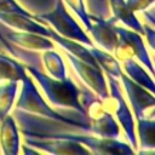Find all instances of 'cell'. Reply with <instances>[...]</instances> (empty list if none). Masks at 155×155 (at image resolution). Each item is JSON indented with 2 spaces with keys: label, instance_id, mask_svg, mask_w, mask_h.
Segmentation results:
<instances>
[{
  "label": "cell",
  "instance_id": "1",
  "mask_svg": "<svg viewBox=\"0 0 155 155\" xmlns=\"http://www.w3.org/2000/svg\"><path fill=\"white\" fill-rule=\"evenodd\" d=\"M25 69L39 84L47 101L53 107L71 108L79 111L82 116H86L85 108L80 102V90L70 78H67L64 80L54 79L34 67L33 64H27Z\"/></svg>",
  "mask_w": 155,
  "mask_h": 155
},
{
  "label": "cell",
  "instance_id": "2",
  "mask_svg": "<svg viewBox=\"0 0 155 155\" xmlns=\"http://www.w3.org/2000/svg\"><path fill=\"white\" fill-rule=\"evenodd\" d=\"M21 93L16 103V109L28 113V114H34L38 116H44L48 120H53L57 122H62L65 125L70 126H76L81 128L82 131H88L90 132V126L88 122L84 121H78L70 117H65L57 113L50 104L44 99V97L40 94L38 87L35 86L34 81L29 75H27L22 81H21Z\"/></svg>",
  "mask_w": 155,
  "mask_h": 155
},
{
  "label": "cell",
  "instance_id": "3",
  "mask_svg": "<svg viewBox=\"0 0 155 155\" xmlns=\"http://www.w3.org/2000/svg\"><path fill=\"white\" fill-rule=\"evenodd\" d=\"M35 21L45 25L50 24L56 33H58L64 38L76 40L88 47L96 46L94 42L91 40V38L87 35V33L79 25V23L68 12L67 6L62 0H56L54 7L52 11L47 13L36 15Z\"/></svg>",
  "mask_w": 155,
  "mask_h": 155
},
{
  "label": "cell",
  "instance_id": "4",
  "mask_svg": "<svg viewBox=\"0 0 155 155\" xmlns=\"http://www.w3.org/2000/svg\"><path fill=\"white\" fill-rule=\"evenodd\" d=\"M80 102L85 108L86 116L90 120V133L104 138H119V124L104 108L102 99H99L96 94L93 96L90 92H85L82 97L80 94Z\"/></svg>",
  "mask_w": 155,
  "mask_h": 155
},
{
  "label": "cell",
  "instance_id": "5",
  "mask_svg": "<svg viewBox=\"0 0 155 155\" xmlns=\"http://www.w3.org/2000/svg\"><path fill=\"white\" fill-rule=\"evenodd\" d=\"M108 90L109 94L103 101L104 108L114 116L119 126L122 127L126 138L128 140V144L137 150V134H136V126H134V119L131 109L128 108L117 79L113 76H108Z\"/></svg>",
  "mask_w": 155,
  "mask_h": 155
},
{
  "label": "cell",
  "instance_id": "6",
  "mask_svg": "<svg viewBox=\"0 0 155 155\" xmlns=\"http://www.w3.org/2000/svg\"><path fill=\"white\" fill-rule=\"evenodd\" d=\"M24 134H33V136H44V137H58V138H65L69 140H74L84 145L86 149L90 150L91 154H109V155H130L134 154L136 150L128 144L122 140H119L117 138H104L99 136L93 134H75V133H38V132H30V131H23Z\"/></svg>",
  "mask_w": 155,
  "mask_h": 155
},
{
  "label": "cell",
  "instance_id": "7",
  "mask_svg": "<svg viewBox=\"0 0 155 155\" xmlns=\"http://www.w3.org/2000/svg\"><path fill=\"white\" fill-rule=\"evenodd\" d=\"M115 30H116L117 36H119L117 45L113 52L115 54V58L119 62L124 58H127V57L137 58V61H139L149 70L150 75L153 76L154 65H153V62L149 57L147 47L144 45L142 35L131 30V29H125V28L119 27L116 24H115Z\"/></svg>",
  "mask_w": 155,
  "mask_h": 155
},
{
  "label": "cell",
  "instance_id": "8",
  "mask_svg": "<svg viewBox=\"0 0 155 155\" xmlns=\"http://www.w3.org/2000/svg\"><path fill=\"white\" fill-rule=\"evenodd\" d=\"M63 52H64V56L70 62L73 69L78 74L79 79L84 82V85L86 87H88L99 99L104 101L109 94V90H108V82L105 80V75H104L103 70L99 67L92 65V64L70 54L69 52H67L64 50H63Z\"/></svg>",
  "mask_w": 155,
  "mask_h": 155
},
{
  "label": "cell",
  "instance_id": "9",
  "mask_svg": "<svg viewBox=\"0 0 155 155\" xmlns=\"http://www.w3.org/2000/svg\"><path fill=\"white\" fill-rule=\"evenodd\" d=\"M24 143L29 147L38 149L40 153H47V154H56V155L91 154L90 150L86 149L80 143L58 137L24 134Z\"/></svg>",
  "mask_w": 155,
  "mask_h": 155
},
{
  "label": "cell",
  "instance_id": "10",
  "mask_svg": "<svg viewBox=\"0 0 155 155\" xmlns=\"http://www.w3.org/2000/svg\"><path fill=\"white\" fill-rule=\"evenodd\" d=\"M119 80H120L122 87L125 88V92L127 94V98L130 101V104H131L134 116L137 119L147 116L148 110L154 109V104H155L154 93L149 92L147 88H144L139 84L134 82L124 71L121 73Z\"/></svg>",
  "mask_w": 155,
  "mask_h": 155
},
{
  "label": "cell",
  "instance_id": "11",
  "mask_svg": "<svg viewBox=\"0 0 155 155\" xmlns=\"http://www.w3.org/2000/svg\"><path fill=\"white\" fill-rule=\"evenodd\" d=\"M0 33L8 42H13L17 46L23 47L25 50L45 51V50L56 48L54 42L47 36L35 34V33H29V31L16 30L2 23L0 25Z\"/></svg>",
  "mask_w": 155,
  "mask_h": 155
},
{
  "label": "cell",
  "instance_id": "12",
  "mask_svg": "<svg viewBox=\"0 0 155 155\" xmlns=\"http://www.w3.org/2000/svg\"><path fill=\"white\" fill-rule=\"evenodd\" d=\"M91 19V29L90 34L94 40V45H98L102 50L113 53L117 45V33L115 30V22L111 19H105L101 16L90 15Z\"/></svg>",
  "mask_w": 155,
  "mask_h": 155
},
{
  "label": "cell",
  "instance_id": "13",
  "mask_svg": "<svg viewBox=\"0 0 155 155\" xmlns=\"http://www.w3.org/2000/svg\"><path fill=\"white\" fill-rule=\"evenodd\" d=\"M0 23L13 28L16 30H22V31H29V33H35L40 34L48 38L50 30L48 25H45L38 21H35V16H27L22 13H13V12H0Z\"/></svg>",
  "mask_w": 155,
  "mask_h": 155
},
{
  "label": "cell",
  "instance_id": "14",
  "mask_svg": "<svg viewBox=\"0 0 155 155\" xmlns=\"http://www.w3.org/2000/svg\"><path fill=\"white\" fill-rule=\"evenodd\" d=\"M0 147L5 155H17L21 150L18 127L15 117L10 114L0 120Z\"/></svg>",
  "mask_w": 155,
  "mask_h": 155
},
{
  "label": "cell",
  "instance_id": "15",
  "mask_svg": "<svg viewBox=\"0 0 155 155\" xmlns=\"http://www.w3.org/2000/svg\"><path fill=\"white\" fill-rule=\"evenodd\" d=\"M48 30H50L48 38L54 44H57L59 47H62V50L69 52L70 54L80 58V59H82V61H85V62H87V63H90L92 65H97V63H96V61H94L88 46H86V45H84V44H81V42H79L76 40L64 38V36L59 35L58 33H56L52 28H48Z\"/></svg>",
  "mask_w": 155,
  "mask_h": 155
},
{
  "label": "cell",
  "instance_id": "16",
  "mask_svg": "<svg viewBox=\"0 0 155 155\" xmlns=\"http://www.w3.org/2000/svg\"><path fill=\"white\" fill-rule=\"evenodd\" d=\"M110 10H111V19L116 22H121L125 25H127L131 30L143 35V24L139 22V19L136 16V12H133L126 4L125 0H108Z\"/></svg>",
  "mask_w": 155,
  "mask_h": 155
},
{
  "label": "cell",
  "instance_id": "17",
  "mask_svg": "<svg viewBox=\"0 0 155 155\" xmlns=\"http://www.w3.org/2000/svg\"><path fill=\"white\" fill-rule=\"evenodd\" d=\"M122 71L131 78L134 82L139 84L140 86H143L144 88H147L149 92L154 93V81H153V76L149 75L147 73V70L136 61V58L133 57H127L120 61Z\"/></svg>",
  "mask_w": 155,
  "mask_h": 155
},
{
  "label": "cell",
  "instance_id": "18",
  "mask_svg": "<svg viewBox=\"0 0 155 155\" xmlns=\"http://www.w3.org/2000/svg\"><path fill=\"white\" fill-rule=\"evenodd\" d=\"M27 75L28 71L24 64L0 53V84L6 81L21 82Z\"/></svg>",
  "mask_w": 155,
  "mask_h": 155
},
{
  "label": "cell",
  "instance_id": "19",
  "mask_svg": "<svg viewBox=\"0 0 155 155\" xmlns=\"http://www.w3.org/2000/svg\"><path fill=\"white\" fill-rule=\"evenodd\" d=\"M137 132L140 154L153 151L155 148V121L154 116L137 119Z\"/></svg>",
  "mask_w": 155,
  "mask_h": 155
},
{
  "label": "cell",
  "instance_id": "20",
  "mask_svg": "<svg viewBox=\"0 0 155 155\" xmlns=\"http://www.w3.org/2000/svg\"><path fill=\"white\" fill-rule=\"evenodd\" d=\"M90 51H91L97 65L108 76H113L119 80V78L122 73V68H121L120 62L115 58V56H113L111 53H109L102 48H98L97 46L90 47Z\"/></svg>",
  "mask_w": 155,
  "mask_h": 155
},
{
  "label": "cell",
  "instance_id": "21",
  "mask_svg": "<svg viewBox=\"0 0 155 155\" xmlns=\"http://www.w3.org/2000/svg\"><path fill=\"white\" fill-rule=\"evenodd\" d=\"M41 61H42L44 68L46 69L50 76L58 79V80H64L68 78L64 61L62 56L57 51H54V48L42 51Z\"/></svg>",
  "mask_w": 155,
  "mask_h": 155
},
{
  "label": "cell",
  "instance_id": "22",
  "mask_svg": "<svg viewBox=\"0 0 155 155\" xmlns=\"http://www.w3.org/2000/svg\"><path fill=\"white\" fill-rule=\"evenodd\" d=\"M18 87V81H6L0 84V120L10 114L15 104Z\"/></svg>",
  "mask_w": 155,
  "mask_h": 155
},
{
  "label": "cell",
  "instance_id": "23",
  "mask_svg": "<svg viewBox=\"0 0 155 155\" xmlns=\"http://www.w3.org/2000/svg\"><path fill=\"white\" fill-rule=\"evenodd\" d=\"M64 5H67L81 21L85 30L88 33L91 29V19H90V13L86 10L84 0H62Z\"/></svg>",
  "mask_w": 155,
  "mask_h": 155
},
{
  "label": "cell",
  "instance_id": "24",
  "mask_svg": "<svg viewBox=\"0 0 155 155\" xmlns=\"http://www.w3.org/2000/svg\"><path fill=\"white\" fill-rule=\"evenodd\" d=\"M0 12H6V13L13 12V13H22V15L34 17V15L24 10L16 0H0Z\"/></svg>",
  "mask_w": 155,
  "mask_h": 155
},
{
  "label": "cell",
  "instance_id": "25",
  "mask_svg": "<svg viewBox=\"0 0 155 155\" xmlns=\"http://www.w3.org/2000/svg\"><path fill=\"white\" fill-rule=\"evenodd\" d=\"M125 1L133 12H142L149 8L154 4V0H125Z\"/></svg>",
  "mask_w": 155,
  "mask_h": 155
},
{
  "label": "cell",
  "instance_id": "26",
  "mask_svg": "<svg viewBox=\"0 0 155 155\" xmlns=\"http://www.w3.org/2000/svg\"><path fill=\"white\" fill-rule=\"evenodd\" d=\"M143 35H145L147 38V42L150 45V48H154V29L153 27H149L148 23L147 24H143Z\"/></svg>",
  "mask_w": 155,
  "mask_h": 155
},
{
  "label": "cell",
  "instance_id": "27",
  "mask_svg": "<svg viewBox=\"0 0 155 155\" xmlns=\"http://www.w3.org/2000/svg\"><path fill=\"white\" fill-rule=\"evenodd\" d=\"M0 41H1V44H2V45L6 47V50H7V51H8V52H10V53L13 56V57H17V58H23V56H22V54H19V53H18V52H17V51L13 48V46L11 45V42H8V41H7V40H6L4 36H2V34H1V33H0ZM23 59H24V58H23Z\"/></svg>",
  "mask_w": 155,
  "mask_h": 155
},
{
  "label": "cell",
  "instance_id": "28",
  "mask_svg": "<svg viewBox=\"0 0 155 155\" xmlns=\"http://www.w3.org/2000/svg\"><path fill=\"white\" fill-rule=\"evenodd\" d=\"M143 12V15L145 16V18H147V23H149L151 27H154V8H150V10H144V11H142Z\"/></svg>",
  "mask_w": 155,
  "mask_h": 155
}]
</instances>
